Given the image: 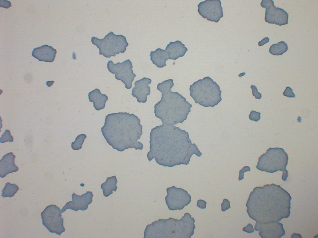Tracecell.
<instances>
[{"instance_id": "obj_9", "label": "cell", "mask_w": 318, "mask_h": 238, "mask_svg": "<svg viewBox=\"0 0 318 238\" xmlns=\"http://www.w3.org/2000/svg\"><path fill=\"white\" fill-rule=\"evenodd\" d=\"M60 208L55 205L47 206L41 213L43 225L51 233L60 236L65 231Z\"/></svg>"}, {"instance_id": "obj_4", "label": "cell", "mask_w": 318, "mask_h": 238, "mask_svg": "<svg viewBox=\"0 0 318 238\" xmlns=\"http://www.w3.org/2000/svg\"><path fill=\"white\" fill-rule=\"evenodd\" d=\"M173 80L170 79L158 83L157 89L162 93L160 100L154 106L155 116L162 123L175 125L182 123L191 112L192 105L178 92H173Z\"/></svg>"}, {"instance_id": "obj_21", "label": "cell", "mask_w": 318, "mask_h": 238, "mask_svg": "<svg viewBox=\"0 0 318 238\" xmlns=\"http://www.w3.org/2000/svg\"><path fill=\"white\" fill-rule=\"evenodd\" d=\"M150 56L152 63L157 68H162L166 66V61L169 59L165 49L158 48L154 51H151Z\"/></svg>"}, {"instance_id": "obj_28", "label": "cell", "mask_w": 318, "mask_h": 238, "mask_svg": "<svg viewBox=\"0 0 318 238\" xmlns=\"http://www.w3.org/2000/svg\"><path fill=\"white\" fill-rule=\"evenodd\" d=\"M283 95L289 98H295V95L293 90L289 86L287 87L283 93Z\"/></svg>"}, {"instance_id": "obj_7", "label": "cell", "mask_w": 318, "mask_h": 238, "mask_svg": "<svg viewBox=\"0 0 318 238\" xmlns=\"http://www.w3.org/2000/svg\"><path fill=\"white\" fill-rule=\"evenodd\" d=\"M256 167L258 170L267 173L282 171V179L286 181L288 171L286 169L288 164V155L283 149L280 148H270L258 158Z\"/></svg>"}, {"instance_id": "obj_18", "label": "cell", "mask_w": 318, "mask_h": 238, "mask_svg": "<svg viewBox=\"0 0 318 238\" xmlns=\"http://www.w3.org/2000/svg\"><path fill=\"white\" fill-rule=\"evenodd\" d=\"M16 156L11 152L4 155L0 160V177L3 178L8 174L17 171L18 167L15 164Z\"/></svg>"}, {"instance_id": "obj_11", "label": "cell", "mask_w": 318, "mask_h": 238, "mask_svg": "<svg viewBox=\"0 0 318 238\" xmlns=\"http://www.w3.org/2000/svg\"><path fill=\"white\" fill-rule=\"evenodd\" d=\"M167 195L165 198L166 204L170 210H181L191 201V196L187 191L175 186L166 189Z\"/></svg>"}, {"instance_id": "obj_27", "label": "cell", "mask_w": 318, "mask_h": 238, "mask_svg": "<svg viewBox=\"0 0 318 238\" xmlns=\"http://www.w3.org/2000/svg\"><path fill=\"white\" fill-rule=\"evenodd\" d=\"M261 113L259 112H257L254 110L252 111L249 115V118L250 120L251 121H257L261 118Z\"/></svg>"}, {"instance_id": "obj_30", "label": "cell", "mask_w": 318, "mask_h": 238, "mask_svg": "<svg viewBox=\"0 0 318 238\" xmlns=\"http://www.w3.org/2000/svg\"><path fill=\"white\" fill-rule=\"evenodd\" d=\"M252 90V94L253 96L257 99H260L261 98L262 95L261 93L258 92L257 87L253 85H251L250 86Z\"/></svg>"}, {"instance_id": "obj_2", "label": "cell", "mask_w": 318, "mask_h": 238, "mask_svg": "<svg viewBox=\"0 0 318 238\" xmlns=\"http://www.w3.org/2000/svg\"><path fill=\"white\" fill-rule=\"evenodd\" d=\"M292 197L279 185L272 183L257 187L246 204L249 217L256 222H279L290 214Z\"/></svg>"}, {"instance_id": "obj_35", "label": "cell", "mask_w": 318, "mask_h": 238, "mask_svg": "<svg viewBox=\"0 0 318 238\" xmlns=\"http://www.w3.org/2000/svg\"><path fill=\"white\" fill-rule=\"evenodd\" d=\"M269 40L270 39L268 37H265L261 40L258 43V46H263L265 44L268 42L269 41Z\"/></svg>"}, {"instance_id": "obj_23", "label": "cell", "mask_w": 318, "mask_h": 238, "mask_svg": "<svg viewBox=\"0 0 318 238\" xmlns=\"http://www.w3.org/2000/svg\"><path fill=\"white\" fill-rule=\"evenodd\" d=\"M288 50L287 44L283 41L271 45L269 49V52L273 55H283Z\"/></svg>"}, {"instance_id": "obj_31", "label": "cell", "mask_w": 318, "mask_h": 238, "mask_svg": "<svg viewBox=\"0 0 318 238\" xmlns=\"http://www.w3.org/2000/svg\"><path fill=\"white\" fill-rule=\"evenodd\" d=\"M250 168L248 166H244L241 170L239 171V177L238 179L239 181H241L244 178V173L247 171H250Z\"/></svg>"}, {"instance_id": "obj_8", "label": "cell", "mask_w": 318, "mask_h": 238, "mask_svg": "<svg viewBox=\"0 0 318 238\" xmlns=\"http://www.w3.org/2000/svg\"><path fill=\"white\" fill-rule=\"evenodd\" d=\"M91 41L99 49V54L103 55L106 58L115 56L116 54L124 53L129 46L125 36L121 34H115L111 31L103 39L92 37Z\"/></svg>"}, {"instance_id": "obj_26", "label": "cell", "mask_w": 318, "mask_h": 238, "mask_svg": "<svg viewBox=\"0 0 318 238\" xmlns=\"http://www.w3.org/2000/svg\"><path fill=\"white\" fill-rule=\"evenodd\" d=\"M13 141V138L11 135L9 130H6L0 138V142L3 143L7 142H11Z\"/></svg>"}, {"instance_id": "obj_12", "label": "cell", "mask_w": 318, "mask_h": 238, "mask_svg": "<svg viewBox=\"0 0 318 238\" xmlns=\"http://www.w3.org/2000/svg\"><path fill=\"white\" fill-rule=\"evenodd\" d=\"M221 2L220 0H206L198 5V11L204 18L216 23L223 16Z\"/></svg>"}, {"instance_id": "obj_14", "label": "cell", "mask_w": 318, "mask_h": 238, "mask_svg": "<svg viewBox=\"0 0 318 238\" xmlns=\"http://www.w3.org/2000/svg\"><path fill=\"white\" fill-rule=\"evenodd\" d=\"M72 201L67 202L61 210V212H64L67 209H70L75 211L79 210L84 211L88 208V205L92 202L93 196V192L88 191L81 196L73 193L72 195Z\"/></svg>"}, {"instance_id": "obj_16", "label": "cell", "mask_w": 318, "mask_h": 238, "mask_svg": "<svg viewBox=\"0 0 318 238\" xmlns=\"http://www.w3.org/2000/svg\"><path fill=\"white\" fill-rule=\"evenodd\" d=\"M151 82V79L146 77L135 82V86L132 89L131 94L136 98L138 102L145 103L147 101V96L150 95L151 92L148 85Z\"/></svg>"}, {"instance_id": "obj_17", "label": "cell", "mask_w": 318, "mask_h": 238, "mask_svg": "<svg viewBox=\"0 0 318 238\" xmlns=\"http://www.w3.org/2000/svg\"><path fill=\"white\" fill-rule=\"evenodd\" d=\"M57 53L55 49L45 44L34 48L32 55L39 61L52 62L54 60Z\"/></svg>"}, {"instance_id": "obj_6", "label": "cell", "mask_w": 318, "mask_h": 238, "mask_svg": "<svg viewBox=\"0 0 318 238\" xmlns=\"http://www.w3.org/2000/svg\"><path fill=\"white\" fill-rule=\"evenodd\" d=\"M189 90L195 103L204 107H214L222 99L220 86L209 77L194 82Z\"/></svg>"}, {"instance_id": "obj_32", "label": "cell", "mask_w": 318, "mask_h": 238, "mask_svg": "<svg viewBox=\"0 0 318 238\" xmlns=\"http://www.w3.org/2000/svg\"><path fill=\"white\" fill-rule=\"evenodd\" d=\"M273 4L274 2L272 0H262L260 4L262 7L266 8Z\"/></svg>"}, {"instance_id": "obj_19", "label": "cell", "mask_w": 318, "mask_h": 238, "mask_svg": "<svg viewBox=\"0 0 318 238\" xmlns=\"http://www.w3.org/2000/svg\"><path fill=\"white\" fill-rule=\"evenodd\" d=\"M169 60H175L179 57L184 56L187 48L185 46L181 41L177 40L175 42H170L167 45L165 49Z\"/></svg>"}, {"instance_id": "obj_10", "label": "cell", "mask_w": 318, "mask_h": 238, "mask_svg": "<svg viewBox=\"0 0 318 238\" xmlns=\"http://www.w3.org/2000/svg\"><path fill=\"white\" fill-rule=\"evenodd\" d=\"M107 67L110 72L115 74L116 79L121 81L124 84L126 89H129L132 87V82L136 75L133 72L132 63L129 59L116 64H114L112 60H109L107 62Z\"/></svg>"}, {"instance_id": "obj_22", "label": "cell", "mask_w": 318, "mask_h": 238, "mask_svg": "<svg viewBox=\"0 0 318 238\" xmlns=\"http://www.w3.org/2000/svg\"><path fill=\"white\" fill-rule=\"evenodd\" d=\"M117 183L115 176L107 177L106 181L101 185L104 196L107 197L113 193V191L116 192L117 188Z\"/></svg>"}, {"instance_id": "obj_33", "label": "cell", "mask_w": 318, "mask_h": 238, "mask_svg": "<svg viewBox=\"0 0 318 238\" xmlns=\"http://www.w3.org/2000/svg\"><path fill=\"white\" fill-rule=\"evenodd\" d=\"M243 231L248 233H251L254 232L252 225L250 223H248L246 226L243 228Z\"/></svg>"}, {"instance_id": "obj_1", "label": "cell", "mask_w": 318, "mask_h": 238, "mask_svg": "<svg viewBox=\"0 0 318 238\" xmlns=\"http://www.w3.org/2000/svg\"><path fill=\"white\" fill-rule=\"evenodd\" d=\"M150 139L148 159L149 161L155 159L161 165H187L193 155L198 157L202 155L195 144L192 143L188 133L174 125L162 123L152 129Z\"/></svg>"}, {"instance_id": "obj_25", "label": "cell", "mask_w": 318, "mask_h": 238, "mask_svg": "<svg viewBox=\"0 0 318 238\" xmlns=\"http://www.w3.org/2000/svg\"><path fill=\"white\" fill-rule=\"evenodd\" d=\"M87 138V136L84 134H81L78 135L75 139L74 141L71 144V147L74 150H78L82 148L85 139Z\"/></svg>"}, {"instance_id": "obj_34", "label": "cell", "mask_w": 318, "mask_h": 238, "mask_svg": "<svg viewBox=\"0 0 318 238\" xmlns=\"http://www.w3.org/2000/svg\"><path fill=\"white\" fill-rule=\"evenodd\" d=\"M207 202L203 200L200 199L197 202V206L201 209L206 208Z\"/></svg>"}, {"instance_id": "obj_15", "label": "cell", "mask_w": 318, "mask_h": 238, "mask_svg": "<svg viewBox=\"0 0 318 238\" xmlns=\"http://www.w3.org/2000/svg\"><path fill=\"white\" fill-rule=\"evenodd\" d=\"M288 15L284 9L276 7L273 4L266 8L265 20L269 24L279 26L288 24Z\"/></svg>"}, {"instance_id": "obj_36", "label": "cell", "mask_w": 318, "mask_h": 238, "mask_svg": "<svg viewBox=\"0 0 318 238\" xmlns=\"http://www.w3.org/2000/svg\"><path fill=\"white\" fill-rule=\"evenodd\" d=\"M291 238H302V237L300 234L295 233L292 234Z\"/></svg>"}, {"instance_id": "obj_20", "label": "cell", "mask_w": 318, "mask_h": 238, "mask_svg": "<svg viewBox=\"0 0 318 238\" xmlns=\"http://www.w3.org/2000/svg\"><path fill=\"white\" fill-rule=\"evenodd\" d=\"M88 96L89 102L93 103V106L96 110L104 109L106 102L108 100L107 95L101 93L100 90L97 88L90 92Z\"/></svg>"}, {"instance_id": "obj_29", "label": "cell", "mask_w": 318, "mask_h": 238, "mask_svg": "<svg viewBox=\"0 0 318 238\" xmlns=\"http://www.w3.org/2000/svg\"><path fill=\"white\" fill-rule=\"evenodd\" d=\"M221 210L222 211L224 212L231 208L229 201L226 199H223V202L221 204Z\"/></svg>"}, {"instance_id": "obj_24", "label": "cell", "mask_w": 318, "mask_h": 238, "mask_svg": "<svg viewBox=\"0 0 318 238\" xmlns=\"http://www.w3.org/2000/svg\"><path fill=\"white\" fill-rule=\"evenodd\" d=\"M19 188L18 186L15 183H6L2 190L1 196L3 198L7 197H11L16 193Z\"/></svg>"}, {"instance_id": "obj_5", "label": "cell", "mask_w": 318, "mask_h": 238, "mask_svg": "<svg viewBox=\"0 0 318 238\" xmlns=\"http://www.w3.org/2000/svg\"><path fill=\"white\" fill-rule=\"evenodd\" d=\"M195 221L188 213L180 219H159L146 226L143 238H190L196 228Z\"/></svg>"}, {"instance_id": "obj_3", "label": "cell", "mask_w": 318, "mask_h": 238, "mask_svg": "<svg viewBox=\"0 0 318 238\" xmlns=\"http://www.w3.org/2000/svg\"><path fill=\"white\" fill-rule=\"evenodd\" d=\"M101 131L107 143L113 149L122 152L129 148L142 150L138 141L142 134L140 119L133 113L119 112L108 114Z\"/></svg>"}, {"instance_id": "obj_13", "label": "cell", "mask_w": 318, "mask_h": 238, "mask_svg": "<svg viewBox=\"0 0 318 238\" xmlns=\"http://www.w3.org/2000/svg\"><path fill=\"white\" fill-rule=\"evenodd\" d=\"M254 229L262 238H280L285 234L283 224L279 222H256Z\"/></svg>"}]
</instances>
